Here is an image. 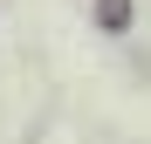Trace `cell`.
<instances>
[{
	"label": "cell",
	"mask_w": 151,
	"mask_h": 144,
	"mask_svg": "<svg viewBox=\"0 0 151 144\" xmlns=\"http://www.w3.org/2000/svg\"><path fill=\"white\" fill-rule=\"evenodd\" d=\"M96 14H103V28H124V14H131V7H124V0H96Z\"/></svg>",
	"instance_id": "cell-1"
}]
</instances>
